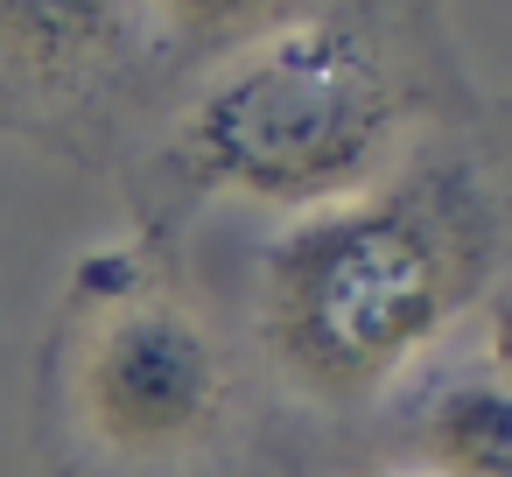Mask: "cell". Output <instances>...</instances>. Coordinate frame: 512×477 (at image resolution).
I'll list each match as a JSON object with an SVG mask.
<instances>
[{"instance_id":"1","label":"cell","mask_w":512,"mask_h":477,"mask_svg":"<svg viewBox=\"0 0 512 477\" xmlns=\"http://www.w3.org/2000/svg\"><path fill=\"white\" fill-rule=\"evenodd\" d=\"M477 113L442 0H323L197 64L183 99L134 141V239L176 253L211 204L274 218L337 204Z\"/></svg>"},{"instance_id":"2","label":"cell","mask_w":512,"mask_h":477,"mask_svg":"<svg viewBox=\"0 0 512 477\" xmlns=\"http://www.w3.org/2000/svg\"><path fill=\"white\" fill-rule=\"evenodd\" d=\"M505 183L470 127L428 134L379 183L295 211L260 239L253 337L309 407H365L491 316Z\"/></svg>"},{"instance_id":"3","label":"cell","mask_w":512,"mask_h":477,"mask_svg":"<svg viewBox=\"0 0 512 477\" xmlns=\"http://www.w3.org/2000/svg\"><path fill=\"white\" fill-rule=\"evenodd\" d=\"M57 477H225L246 428V372L176 253L92 246L50 316L36 386Z\"/></svg>"},{"instance_id":"4","label":"cell","mask_w":512,"mask_h":477,"mask_svg":"<svg viewBox=\"0 0 512 477\" xmlns=\"http://www.w3.org/2000/svg\"><path fill=\"white\" fill-rule=\"evenodd\" d=\"M183 71L155 0H0V134L106 169Z\"/></svg>"},{"instance_id":"5","label":"cell","mask_w":512,"mask_h":477,"mask_svg":"<svg viewBox=\"0 0 512 477\" xmlns=\"http://www.w3.org/2000/svg\"><path fill=\"white\" fill-rule=\"evenodd\" d=\"M428 477H512V393L498 330L449 365H435L414 393V456Z\"/></svg>"},{"instance_id":"6","label":"cell","mask_w":512,"mask_h":477,"mask_svg":"<svg viewBox=\"0 0 512 477\" xmlns=\"http://www.w3.org/2000/svg\"><path fill=\"white\" fill-rule=\"evenodd\" d=\"M309 8H323V0H155V15H162L183 64H211V57H225V50H239V43H253Z\"/></svg>"},{"instance_id":"7","label":"cell","mask_w":512,"mask_h":477,"mask_svg":"<svg viewBox=\"0 0 512 477\" xmlns=\"http://www.w3.org/2000/svg\"><path fill=\"white\" fill-rule=\"evenodd\" d=\"M358 477H428L421 463H379V470H358Z\"/></svg>"}]
</instances>
